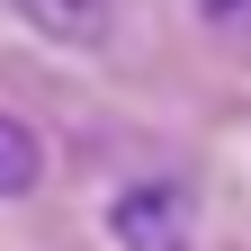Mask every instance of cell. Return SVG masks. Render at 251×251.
Returning a JSON list of instances; mask_svg holds the SVG:
<instances>
[{
    "label": "cell",
    "instance_id": "1",
    "mask_svg": "<svg viewBox=\"0 0 251 251\" xmlns=\"http://www.w3.org/2000/svg\"><path fill=\"white\" fill-rule=\"evenodd\" d=\"M117 251H188V188L179 179H135L108 206Z\"/></svg>",
    "mask_w": 251,
    "mask_h": 251
},
{
    "label": "cell",
    "instance_id": "2",
    "mask_svg": "<svg viewBox=\"0 0 251 251\" xmlns=\"http://www.w3.org/2000/svg\"><path fill=\"white\" fill-rule=\"evenodd\" d=\"M9 9L36 27L45 45H108V27H117V0H9Z\"/></svg>",
    "mask_w": 251,
    "mask_h": 251
},
{
    "label": "cell",
    "instance_id": "3",
    "mask_svg": "<svg viewBox=\"0 0 251 251\" xmlns=\"http://www.w3.org/2000/svg\"><path fill=\"white\" fill-rule=\"evenodd\" d=\"M36 179H45V144L27 135V117L0 108V198H27Z\"/></svg>",
    "mask_w": 251,
    "mask_h": 251
},
{
    "label": "cell",
    "instance_id": "4",
    "mask_svg": "<svg viewBox=\"0 0 251 251\" xmlns=\"http://www.w3.org/2000/svg\"><path fill=\"white\" fill-rule=\"evenodd\" d=\"M198 18L215 27V36H233V45H251V0H198Z\"/></svg>",
    "mask_w": 251,
    "mask_h": 251
}]
</instances>
